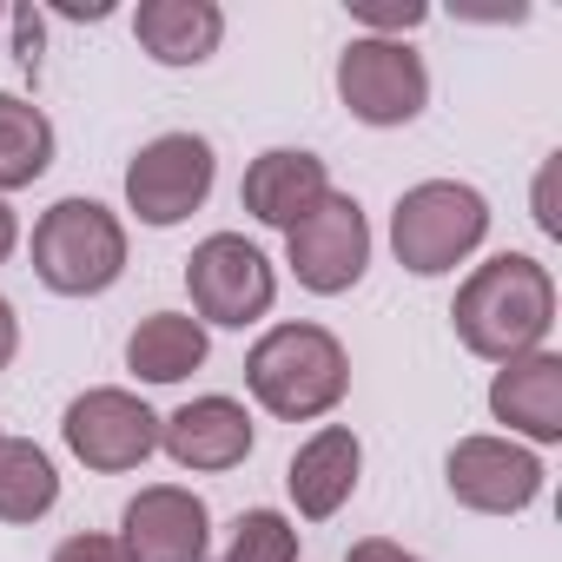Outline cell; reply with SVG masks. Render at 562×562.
I'll list each match as a JSON object with an SVG mask.
<instances>
[{
    "mask_svg": "<svg viewBox=\"0 0 562 562\" xmlns=\"http://www.w3.org/2000/svg\"><path fill=\"white\" fill-rule=\"evenodd\" d=\"M450 325H457V345L483 364L549 351V331H555L549 265L529 251H496V258L470 265V278L457 285V305H450Z\"/></svg>",
    "mask_w": 562,
    "mask_h": 562,
    "instance_id": "obj_1",
    "label": "cell"
},
{
    "mask_svg": "<svg viewBox=\"0 0 562 562\" xmlns=\"http://www.w3.org/2000/svg\"><path fill=\"white\" fill-rule=\"evenodd\" d=\"M245 391L278 424H318L351 397V351L338 345V331L285 318L245 351Z\"/></svg>",
    "mask_w": 562,
    "mask_h": 562,
    "instance_id": "obj_2",
    "label": "cell"
},
{
    "mask_svg": "<svg viewBox=\"0 0 562 562\" xmlns=\"http://www.w3.org/2000/svg\"><path fill=\"white\" fill-rule=\"evenodd\" d=\"M34 278L60 299H100L126 278V218L100 199H54L34 218Z\"/></svg>",
    "mask_w": 562,
    "mask_h": 562,
    "instance_id": "obj_3",
    "label": "cell"
},
{
    "mask_svg": "<svg viewBox=\"0 0 562 562\" xmlns=\"http://www.w3.org/2000/svg\"><path fill=\"white\" fill-rule=\"evenodd\" d=\"M490 238V199L463 179H424L391 205V251L411 278L457 271Z\"/></svg>",
    "mask_w": 562,
    "mask_h": 562,
    "instance_id": "obj_4",
    "label": "cell"
},
{
    "mask_svg": "<svg viewBox=\"0 0 562 562\" xmlns=\"http://www.w3.org/2000/svg\"><path fill=\"white\" fill-rule=\"evenodd\" d=\"M186 292H192V318L205 331L212 325L245 331V325H258L278 305V265L245 232H212L186 258Z\"/></svg>",
    "mask_w": 562,
    "mask_h": 562,
    "instance_id": "obj_5",
    "label": "cell"
},
{
    "mask_svg": "<svg viewBox=\"0 0 562 562\" xmlns=\"http://www.w3.org/2000/svg\"><path fill=\"white\" fill-rule=\"evenodd\" d=\"M338 100L358 126H411L430 106V67L411 41H378L351 34L338 54Z\"/></svg>",
    "mask_w": 562,
    "mask_h": 562,
    "instance_id": "obj_6",
    "label": "cell"
},
{
    "mask_svg": "<svg viewBox=\"0 0 562 562\" xmlns=\"http://www.w3.org/2000/svg\"><path fill=\"white\" fill-rule=\"evenodd\" d=\"M218 186V153L205 133H159L126 166V212L153 232L186 225Z\"/></svg>",
    "mask_w": 562,
    "mask_h": 562,
    "instance_id": "obj_7",
    "label": "cell"
},
{
    "mask_svg": "<svg viewBox=\"0 0 562 562\" xmlns=\"http://www.w3.org/2000/svg\"><path fill=\"white\" fill-rule=\"evenodd\" d=\"M159 411L139 397V391H126V384H93V391H80L74 404H67V417H60V437H67V450L93 470V476H126V470H139L146 457H159Z\"/></svg>",
    "mask_w": 562,
    "mask_h": 562,
    "instance_id": "obj_8",
    "label": "cell"
},
{
    "mask_svg": "<svg viewBox=\"0 0 562 562\" xmlns=\"http://www.w3.org/2000/svg\"><path fill=\"white\" fill-rule=\"evenodd\" d=\"M285 265L312 299H345L371 271V218H364V205L331 186V199L285 232Z\"/></svg>",
    "mask_w": 562,
    "mask_h": 562,
    "instance_id": "obj_9",
    "label": "cell"
},
{
    "mask_svg": "<svg viewBox=\"0 0 562 562\" xmlns=\"http://www.w3.org/2000/svg\"><path fill=\"white\" fill-rule=\"evenodd\" d=\"M542 476H549V470H542V457H536L529 443L490 437V430L457 437L450 457H443L450 496H457L463 509H476V516H522V509L542 496Z\"/></svg>",
    "mask_w": 562,
    "mask_h": 562,
    "instance_id": "obj_10",
    "label": "cell"
},
{
    "mask_svg": "<svg viewBox=\"0 0 562 562\" xmlns=\"http://www.w3.org/2000/svg\"><path fill=\"white\" fill-rule=\"evenodd\" d=\"M120 542L133 562H205L212 555V509L186 483H146L120 509Z\"/></svg>",
    "mask_w": 562,
    "mask_h": 562,
    "instance_id": "obj_11",
    "label": "cell"
},
{
    "mask_svg": "<svg viewBox=\"0 0 562 562\" xmlns=\"http://www.w3.org/2000/svg\"><path fill=\"white\" fill-rule=\"evenodd\" d=\"M251 443H258V424H251V411H245L238 397H225V391H205V397L179 404V411L159 424V450H166L179 470H192V476L238 470V463L251 457Z\"/></svg>",
    "mask_w": 562,
    "mask_h": 562,
    "instance_id": "obj_12",
    "label": "cell"
},
{
    "mask_svg": "<svg viewBox=\"0 0 562 562\" xmlns=\"http://www.w3.org/2000/svg\"><path fill=\"white\" fill-rule=\"evenodd\" d=\"M325 199H331V166H325L318 153H305V146H271V153H258V159L245 166V179H238V205H245L258 225H271V232H292V225L312 218Z\"/></svg>",
    "mask_w": 562,
    "mask_h": 562,
    "instance_id": "obj_13",
    "label": "cell"
},
{
    "mask_svg": "<svg viewBox=\"0 0 562 562\" xmlns=\"http://www.w3.org/2000/svg\"><path fill=\"white\" fill-rule=\"evenodd\" d=\"M358 476H364V443L351 424H318L292 463H285V496L305 522H331L351 496H358Z\"/></svg>",
    "mask_w": 562,
    "mask_h": 562,
    "instance_id": "obj_14",
    "label": "cell"
},
{
    "mask_svg": "<svg viewBox=\"0 0 562 562\" xmlns=\"http://www.w3.org/2000/svg\"><path fill=\"white\" fill-rule=\"evenodd\" d=\"M490 417L516 443H529V450L562 443V358L555 351H529V358L496 364V378H490Z\"/></svg>",
    "mask_w": 562,
    "mask_h": 562,
    "instance_id": "obj_15",
    "label": "cell"
},
{
    "mask_svg": "<svg viewBox=\"0 0 562 562\" xmlns=\"http://www.w3.org/2000/svg\"><path fill=\"white\" fill-rule=\"evenodd\" d=\"M133 34L159 67H205L225 41V8L218 0H139Z\"/></svg>",
    "mask_w": 562,
    "mask_h": 562,
    "instance_id": "obj_16",
    "label": "cell"
},
{
    "mask_svg": "<svg viewBox=\"0 0 562 562\" xmlns=\"http://www.w3.org/2000/svg\"><path fill=\"white\" fill-rule=\"evenodd\" d=\"M212 358V331L192 312H146L126 331V371L139 384H186L192 371H205Z\"/></svg>",
    "mask_w": 562,
    "mask_h": 562,
    "instance_id": "obj_17",
    "label": "cell"
},
{
    "mask_svg": "<svg viewBox=\"0 0 562 562\" xmlns=\"http://www.w3.org/2000/svg\"><path fill=\"white\" fill-rule=\"evenodd\" d=\"M54 146H60L54 139V120L34 100L0 93V199L21 192V186H34V179H47Z\"/></svg>",
    "mask_w": 562,
    "mask_h": 562,
    "instance_id": "obj_18",
    "label": "cell"
},
{
    "mask_svg": "<svg viewBox=\"0 0 562 562\" xmlns=\"http://www.w3.org/2000/svg\"><path fill=\"white\" fill-rule=\"evenodd\" d=\"M60 503V470L34 437H0V522H41Z\"/></svg>",
    "mask_w": 562,
    "mask_h": 562,
    "instance_id": "obj_19",
    "label": "cell"
},
{
    "mask_svg": "<svg viewBox=\"0 0 562 562\" xmlns=\"http://www.w3.org/2000/svg\"><path fill=\"white\" fill-rule=\"evenodd\" d=\"M205 562H299V522L285 509H238L225 549Z\"/></svg>",
    "mask_w": 562,
    "mask_h": 562,
    "instance_id": "obj_20",
    "label": "cell"
},
{
    "mask_svg": "<svg viewBox=\"0 0 562 562\" xmlns=\"http://www.w3.org/2000/svg\"><path fill=\"white\" fill-rule=\"evenodd\" d=\"M351 21L364 34H378V41H404L411 27L430 21V8H424V0H351Z\"/></svg>",
    "mask_w": 562,
    "mask_h": 562,
    "instance_id": "obj_21",
    "label": "cell"
},
{
    "mask_svg": "<svg viewBox=\"0 0 562 562\" xmlns=\"http://www.w3.org/2000/svg\"><path fill=\"white\" fill-rule=\"evenodd\" d=\"M54 562H133V549L120 536H100V529H80L54 549Z\"/></svg>",
    "mask_w": 562,
    "mask_h": 562,
    "instance_id": "obj_22",
    "label": "cell"
},
{
    "mask_svg": "<svg viewBox=\"0 0 562 562\" xmlns=\"http://www.w3.org/2000/svg\"><path fill=\"white\" fill-rule=\"evenodd\" d=\"M8 27H14V54L27 74H41V54H47V21L41 8H8Z\"/></svg>",
    "mask_w": 562,
    "mask_h": 562,
    "instance_id": "obj_23",
    "label": "cell"
},
{
    "mask_svg": "<svg viewBox=\"0 0 562 562\" xmlns=\"http://www.w3.org/2000/svg\"><path fill=\"white\" fill-rule=\"evenodd\" d=\"M345 562H424V555L404 549V542H391V536H358V542L345 549Z\"/></svg>",
    "mask_w": 562,
    "mask_h": 562,
    "instance_id": "obj_24",
    "label": "cell"
},
{
    "mask_svg": "<svg viewBox=\"0 0 562 562\" xmlns=\"http://www.w3.org/2000/svg\"><path fill=\"white\" fill-rule=\"evenodd\" d=\"M549 186H555V159H549V166H542V179H536V225L555 238V232H562V218H555V199H549Z\"/></svg>",
    "mask_w": 562,
    "mask_h": 562,
    "instance_id": "obj_25",
    "label": "cell"
},
{
    "mask_svg": "<svg viewBox=\"0 0 562 562\" xmlns=\"http://www.w3.org/2000/svg\"><path fill=\"white\" fill-rule=\"evenodd\" d=\"M14 351H21V318H14V305L0 299V371L14 364Z\"/></svg>",
    "mask_w": 562,
    "mask_h": 562,
    "instance_id": "obj_26",
    "label": "cell"
},
{
    "mask_svg": "<svg viewBox=\"0 0 562 562\" xmlns=\"http://www.w3.org/2000/svg\"><path fill=\"white\" fill-rule=\"evenodd\" d=\"M14 245H21V218H14V205L0 199V265L14 258Z\"/></svg>",
    "mask_w": 562,
    "mask_h": 562,
    "instance_id": "obj_27",
    "label": "cell"
},
{
    "mask_svg": "<svg viewBox=\"0 0 562 562\" xmlns=\"http://www.w3.org/2000/svg\"><path fill=\"white\" fill-rule=\"evenodd\" d=\"M0 21H8V8H0Z\"/></svg>",
    "mask_w": 562,
    "mask_h": 562,
    "instance_id": "obj_28",
    "label": "cell"
},
{
    "mask_svg": "<svg viewBox=\"0 0 562 562\" xmlns=\"http://www.w3.org/2000/svg\"><path fill=\"white\" fill-rule=\"evenodd\" d=\"M0 437H8V430H0Z\"/></svg>",
    "mask_w": 562,
    "mask_h": 562,
    "instance_id": "obj_29",
    "label": "cell"
}]
</instances>
